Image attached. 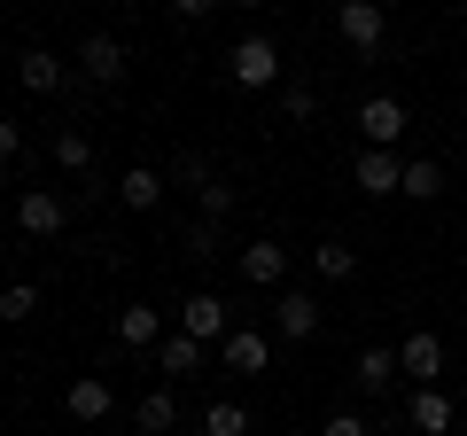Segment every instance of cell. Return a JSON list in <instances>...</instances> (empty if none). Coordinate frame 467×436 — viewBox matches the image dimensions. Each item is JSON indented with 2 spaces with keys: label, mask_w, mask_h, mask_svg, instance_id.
<instances>
[{
  "label": "cell",
  "mask_w": 467,
  "mask_h": 436,
  "mask_svg": "<svg viewBox=\"0 0 467 436\" xmlns=\"http://www.w3.org/2000/svg\"><path fill=\"white\" fill-rule=\"evenodd\" d=\"M202 436H250V413H242L234 398H218L211 413H202Z\"/></svg>",
  "instance_id": "cell-24"
},
{
  "label": "cell",
  "mask_w": 467,
  "mask_h": 436,
  "mask_svg": "<svg viewBox=\"0 0 467 436\" xmlns=\"http://www.w3.org/2000/svg\"><path fill=\"white\" fill-rule=\"evenodd\" d=\"M180 187H195V202H202V226H218V218L234 211V187L218 180V171H202L195 156H180Z\"/></svg>",
  "instance_id": "cell-12"
},
{
  "label": "cell",
  "mask_w": 467,
  "mask_h": 436,
  "mask_svg": "<svg viewBox=\"0 0 467 436\" xmlns=\"http://www.w3.org/2000/svg\"><path fill=\"white\" fill-rule=\"evenodd\" d=\"M405 195L436 202V195H444V164H436V156H413V164H405Z\"/></svg>",
  "instance_id": "cell-22"
},
{
  "label": "cell",
  "mask_w": 467,
  "mask_h": 436,
  "mask_svg": "<svg viewBox=\"0 0 467 436\" xmlns=\"http://www.w3.org/2000/svg\"><path fill=\"white\" fill-rule=\"evenodd\" d=\"M63 413L94 429V420H109V413H117V389L101 382V374H70V389H63Z\"/></svg>",
  "instance_id": "cell-10"
},
{
  "label": "cell",
  "mask_w": 467,
  "mask_h": 436,
  "mask_svg": "<svg viewBox=\"0 0 467 436\" xmlns=\"http://www.w3.org/2000/svg\"><path fill=\"white\" fill-rule=\"evenodd\" d=\"M78 78H86V86H117V78H125V39L86 32V39H78Z\"/></svg>",
  "instance_id": "cell-8"
},
{
  "label": "cell",
  "mask_w": 467,
  "mask_h": 436,
  "mask_svg": "<svg viewBox=\"0 0 467 436\" xmlns=\"http://www.w3.org/2000/svg\"><path fill=\"white\" fill-rule=\"evenodd\" d=\"M273 336L281 343H312L319 336V296L312 288H281V296H273Z\"/></svg>",
  "instance_id": "cell-5"
},
{
  "label": "cell",
  "mask_w": 467,
  "mask_h": 436,
  "mask_svg": "<svg viewBox=\"0 0 467 436\" xmlns=\"http://www.w3.org/2000/svg\"><path fill=\"white\" fill-rule=\"evenodd\" d=\"M398 367H405V382H413V389H436V382H444V336H429V327L405 336L398 343Z\"/></svg>",
  "instance_id": "cell-7"
},
{
  "label": "cell",
  "mask_w": 467,
  "mask_h": 436,
  "mask_svg": "<svg viewBox=\"0 0 467 436\" xmlns=\"http://www.w3.org/2000/svg\"><path fill=\"white\" fill-rule=\"evenodd\" d=\"M16 78L32 86V94H63V78H70V70H63V55H47V47H24V55H16Z\"/></svg>",
  "instance_id": "cell-17"
},
{
  "label": "cell",
  "mask_w": 467,
  "mask_h": 436,
  "mask_svg": "<svg viewBox=\"0 0 467 436\" xmlns=\"http://www.w3.org/2000/svg\"><path fill=\"white\" fill-rule=\"evenodd\" d=\"M180 336H195L202 351H211V343H226V336H234V312H226V296H211V288H195V296L180 304Z\"/></svg>",
  "instance_id": "cell-3"
},
{
  "label": "cell",
  "mask_w": 467,
  "mask_h": 436,
  "mask_svg": "<svg viewBox=\"0 0 467 436\" xmlns=\"http://www.w3.org/2000/svg\"><path fill=\"white\" fill-rule=\"evenodd\" d=\"M218 358H226V374H265L273 343H265V327H234V336L218 343Z\"/></svg>",
  "instance_id": "cell-14"
},
{
  "label": "cell",
  "mask_w": 467,
  "mask_h": 436,
  "mask_svg": "<svg viewBox=\"0 0 467 436\" xmlns=\"http://www.w3.org/2000/svg\"><path fill=\"white\" fill-rule=\"evenodd\" d=\"M312 109H319L312 86H281V118H288V125H312Z\"/></svg>",
  "instance_id": "cell-26"
},
{
  "label": "cell",
  "mask_w": 467,
  "mask_h": 436,
  "mask_svg": "<svg viewBox=\"0 0 467 436\" xmlns=\"http://www.w3.org/2000/svg\"><path fill=\"white\" fill-rule=\"evenodd\" d=\"M8 164H24V125L16 118H0V171Z\"/></svg>",
  "instance_id": "cell-27"
},
{
  "label": "cell",
  "mask_w": 467,
  "mask_h": 436,
  "mask_svg": "<svg viewBox=\"0 0 467 436\" xmlns=\"http://www.w3.org/2000/svg\"><path fill=\"white\" fill-rule=\"evenodd\" d=\"M55 164H63V171H78V180H94V133L63 125V133H55Z\"/></svg>",
  "instance_id": "cell-20"
},
{
  "label": "cell",
  "mask_w": 467,
  "mask_h": 436,
  "mask_svg": "<svg viewBox=\"0 0 467 436\" xmlns=\"http://www.w3.org/2000/svg\"><path fill=\"white\" fill-rule=\"evenodd\" d=\"M350 180L367 187V195H405V164L389 149H358V164H350Z\"/></svg>",
  "instance_id": "cell-13"
},
{
  "label": "cell",
  "mask_w": 467,
  "mask_h": 436,
  "mask_svg": "<svg viewBox=\"0 0 467 436\" xmlns=\"http://www.w3.org/2000/svg\"><path fill=\"white\" fill-rule=\"evenodd\" d=\"M335 32H343V47H350V55H382L389 16L374 8V0H343V8H335Z\"/></svg>",
  "instance_id": "cell-2"
},
{
  "label": "cell",
  "mask_w": 467,
  "mask_h": 436,
  "mask_svg": "<svg viewBox=\"0 0 467 436\" xmlns=\"http://www.w3.org/2000/svg\"><path fill=\"white\" fill-rule=\"evenodd\" d=\"M117 343H125V351H156V343H164V312H156V304H125V312H117Z\"/></svg>",
  "instance_id": "cell-15"
},
{
  "label": "cell",
  "mask_w": 467,
  "mask_h": 436,
  "mask_svg": "<svg viewBox=\"0 0 467 436\" xmlns=\"http://www.w3.org/2000/svg\"><path fill=\"white\" fill-rule=\"evenodd\" d=\"M117 202H125V211H156V202H164V171L133 164L125 180H117Z\"/></svg>",
  "instance_id": "cell-18"
},
{
  "label": "cell",
  "mask_w": 467,
  "mask_h": 436,
  "mask_svg": "<svg viewBox=\"0 0 467 436\" xmlns=\"http://www.w3.org/2000/svg\"><path fill=\"white\" fill-rule=\"evenodd\" d=\"M405 420H413L420 436H451V420H460V405H451L444 389H413V405H405Z\"/></svg>",
  "instance_id": "cell-16"
},
{
  "label": "cell",
  "mask_w": 467,
  "mask_h": 436,
  "mask_svg": "<svg viewBox=\"0 0 467 436\" xmlns=\"http://www.w3.org/2000/svg\"><path fill=\"white\" fill-rule=\"evenodd\" d=\"M234 273H242L250 288H281V281H288V250H281L273 234H257L250 250H234Z\"/></svg>",
  "instance_id": "cell-9"
},
{
  "label": "cell",
  "mask_w": 467,
  "mask_h": 436,
  "mask_svg": "<svg viewBox=\"0 0 467 436\" xmlns=\"http://www.w3.org/2000/svg\"><path fill=\"white\" fill-rule=\"evenodd\" d=\"M211 8H218V0H171V16H180V24H211Z\"/></svg>",
  "instance_id": "cell-29"
},
{
  "label": "cell",
  "mask_w": 467,
  "mask_h": 436,
  "mask_svg": "<svg viewBox=\"0 0 467 436\" xmlns=\"http://www.w3.org/2000/svg\"><path fill=\"white\" fill-rule=\"evenodd\" d=\"M133 429H140V436H164V429H180V405H171V389H149V398L133 405Z\"/></svg>",
  "instance_id": "cell-21"
},
{
  "label": "cell",
  "mask_w": 467,
  "mask_h": 436,
  "mask_svg": "<svg viewBox=\"0 0 467 436\" xmlns=\"http://www.w3.org/2000/svg\"><path fill=\"white\" fill-rule=\"evenodd\" d=\"M296 436H319V429H296Z\"/></svg>",
  "instance_id": "cell-31"
},
{
  "label": "cell",
  "mask_w": 467,
  "mask_h": 436,
  "mask_svg": "<svg viewBox=\"0 0 467 436\" xmlns=\"http://www.w3.org/2000/svg\"><path fill=\"white\" fill-rule=\"evenodd\" d=\"M32 312H39V288H32V281H8V288H0V319H8V327L32 319Z\"/></svg>",
  "instance_id": "cell-25"
},
{
  "label": "cell",
  "mask_w": 467,
  "mask_h": 436,
  "mask_svg": "<svg viewBox=\"0 0 467 436\" xmlns=\"http://www.w3.org/2000/svg\"><path fill=\"white\" fill-rule=\"evenodd\" d=\"M312 281H358V250H350V242H319L312 250Z\"/></svg>",
  "instance_id": "cell-19"
},
{
  "label": "cell",
  "mask_w": 467,
  "mask_h": 436,
  "mask_svg": "<svg viewBox=\"0 0 467 436\" xmlns=\"http://www.w3.org/2000/svg\"><path fill=\"white\" fill-rule=\"evenodd\" d=\"M156 367H164V374H195L202 367V343L195 336H164V343H156Z\"/></svg>",
  "instance_id": "cell-23"
},
{
  "label": "cell",
  "mask_w": 467,
  "mask_h": 436,
  "mask_svg": "<svg viewBox=\"0 0 467 436\" xmlns=\"http://www.w3.org/2000/svg\"><path fill=\"white\" fill-rule=\"evenodd\" d=\"M405 101L398 94H374V101H358V133H367V149H398L405 140Z\"/></svg>",
  "instance_id": "cell-6"
},
{
  "label": "cell",
  "mask_w": 467,
  "mask_h": 436,
  "mask_svg": "<svg viewBox=\"0 0 467 436\" xmlns=\"http://www.w3.org/2000/svg\"><path fill=\"white\" fill-rule=\"evenodd\" d=\"M460 420H467V398H460Z\"/></svg>",
  "instance_id": "cell-30"
},
{
  "label": "cell",
  "mask_w": 467,
  "mask_h": 436,
  "mask_svg": "<svg viewBox=\"0 0 467 436\" xmlns=\"http://www.w3.org/2000/svg\"><path fill=\"white\" fill-rule=\"evenodd\" d=\"M226 78L242 86V94H265V86H281V47H273L265 32L234 39V55H226Z\"/></svg>",
  "instance_id": "cell-1"
},
{
  "label": "cell",
  "mask_w": 467,
  "mask_h": 436,
  "mask_svg": "<svg viewBox=\"0 0 467 436\" xmlns=\"http://www.w3.org/2000/svg\"><path fill=\"white\" fill-rule=\"evenodd\" d=\"M195 436H202V429H195Z\"/></svg>",
  "instance_id": "cell-32"
},
{
  "label": "cell",
  "mask_w": 467,
  "mask_h": 436,
  "mask_svg": "<svg viewBox=\"0 0 467 436\" xmlns=\"http://www.w3.org/2000/svg\"><path fill=\"white\" fill-rule=\"evenodd\" d=\"M16 226H24L32 242H55V234L70 226V202L55 195V187H24V195H16Z\"/></svg>",
  "instance_id": "cell-4"
},
{
  "label": "cell",
  "mask_w": 467,
  "mask_h": 436,
  "mask_svg": "<svg viewBox=\"0 0 467 436\" xmlns=\"http://www.w3.org/2000/svg\"><path fill=\"white\" fill-rule=\"evenodd\" d=\"M350 382L367 389V398H389V389L405 382V367H398V351H382V343H367V351L350 358Z\"/></svg>",
  "instance_id": "cell-11"
},
{
  "label": "cell",
  "mask_w": 467,
  "mask_h": 436,
  "mask_svg": "<svg viewBox=\"0 0 467 436\" xmlns=\"http://www.w3.org/2000/svg\"><path fill=\"white\" fill-rule=\"evenodd\" d=\"M319 436H374V429L358 413H327V429H319Z\"/></svg>",
  "instance_id": "cell-28"
}]
</instances>
